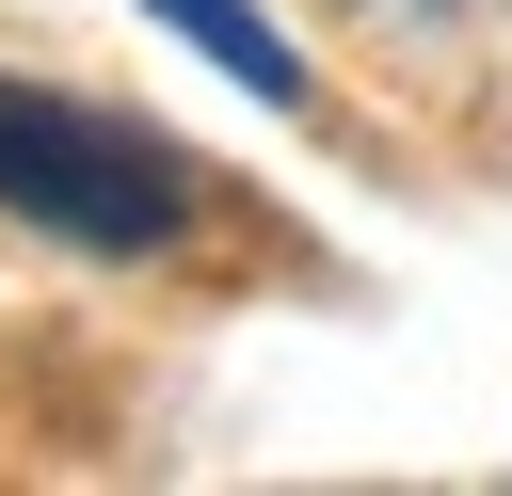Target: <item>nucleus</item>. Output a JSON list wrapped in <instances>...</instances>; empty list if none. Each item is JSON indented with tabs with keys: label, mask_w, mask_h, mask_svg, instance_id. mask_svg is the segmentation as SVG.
I'll list each match as a JSON object with an SVG mask.
<instances>
[{
	"label": "nucleus",
	"mask_w": 512,
	"mask_h": 496,
	"mask_svg": "<svg viewBox=\"0 0 512 496\" xmlns=\"http://www.w3.org/2000/svg\"><path fill=\"white\" fill-rule=\"evenodd\" d=\"M352 16H384V32H448V16H480V0H352Z\"/></svg>",
	"instance_id": "nucleus-3"
},
{
	"label": "nucleus",
	"mask_w": 512,
	"mask_h": 496,
	"mask_svg": "<svg viewBox=\"0 0 512 496\" xmlns=\"http://www.w3.org/2000/svg\"><path fill=\"white\" fill-rule=\"evenodd\" d=\"M144 16H176V32H192L224 80H240V96H304V64L272 48V16H256V0H144Z\"/></svg>",
	"instance_id": "nucleus-2"
},
{
	"label": "nucleus",
	"mask_w": 512,
	"mask_h": 496,
	"mask_svg": "<svg viewBox=\"0 0 512 496\" xmlns=\"http://www.w3.org/2000/svg\"><path fill=\"white\" fill-rule=\"evenodd\" d=\"M0 208H16V224H48V240H80V256H160V240H192L208 176H192L176 144H144V128L80 112V96L0 80Z\"/></svg>",
	"instance_id": "nucleus-1"
}]
</instances>
